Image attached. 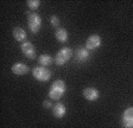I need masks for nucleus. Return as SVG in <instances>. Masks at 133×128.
<instances>
[{
  "instance_id": "dca6fc26",
  "label": "nucleus",
  "mask_w": 133,
  "mask_h": 128,
  "mask_svg": "<svg viewBox=\"0 0 133 128\" xmlns=\"http://www.w3.org/2000/svg\"><path fill=\"white\" fill-rule=\"evenodd\" d=\"M50 22H51V25L55 26V27H57L59 25V18L56 17V16H52V17L50 18Z\"/></svg>"
},
{
  "instance_id": "1a4fd4ad",
  "label": "nucleus",
  "mask_w": 133,
  "mask_h": 128,
  "mask_svg": "<svg viewBox=\"0 0 133 128\" xmlns=\"http://www.w3.org/2000/svg\"><path fill=\"white\" fill-rule=\"evenodd\" d=\"M83 96L88 101H96L99 98V90L96 88H86L83 90Z\"/></svg>"
},
{
  "instance_id": "6e6552de",
  "label": "nucleus",
  "mask_w": 133,
  "mask_h": 128,
  "mask_svg": "<svg viewBox=\"0 0 133 128\" xmlns=\"http://www.w3.org/2000/svg\"><path fill=\"white\" fill-rule=\"evenodd\" d=\"M29 71H30L29 67L24 63H16L12 65V73L14 75H26Z\"/></svg>"
},
{
  "instance_id": "2eb2a0df",
  "label": "nucleus",
  "mask_w": 133,
  "mask_h": 128,
  "mask_svg": "<svg viewBox=\"0 0 133 128\" xmlns=\"http://www.w3.org/2000/svg\"><path fill=\"white\" fill-rule=\"evenodd\" d=\"M28 6L30 7V10H37L41 6V1L39 0H28Z\"/></svg>"
},
{
  "instance_id": "9b49d317",
  "label": "nucleus",
  "mask_w": 133,
  "mask_h": 128,
  "mask_svg": "<svg viewBox=\"0 0 133 128\" xmlns=\"http://www.w3.org/2000/svg\"><path fill=\"white\" fill-rule=\"evenodd\" d=\"M88 58H89V52L86 47H80V49L76 51V53H75V59H76V62L83 63V62H86Z\"/></svg>"
},
{
  "instance_id": "7ed1b4c3",
  "label": "nucleus",
  "mask_w": 133,
  "mask_h": 128,
  "mask_svg": "<svg viewBox=\"0 0 133 128\" xmlns=\"http://www.w3.org/2000/svg\"><path fill=\"white\" fill-rule=\"evenodd\" d=\"M28 23L29 27L32 33H37L42 26V19L37 13H30L28 12Z\"/></svg>"
},
{
  "instance_id": "ddd939ff",
  "label": "nucleus",
  "mask_w": 133,
  "mask_h": 128,
  "mask_svg": "<svg viewBox=\"0 0 133 128\" xmlns=\"http://www.w3.org/2000/svg\"><path fill=\"white\" fill-rule=\"evenodd\" d=\"M13 37L18 42H24L26 37H28V34H26V32L23 27H16L13 30Z\"/></svg>"
},
{
  "instance_id": "f8f14e48",
  "label": "nucleus",
  "mask_w": 133,
  "mask_h": 128,
  "mask_svg": "<svg viewBox=\"0 0 133 128\" xmlns=\"http://www.w3.org/2000/svg\"><path fill=\"white\" fill-rule=\"evenodd\" d=\"M55 37H56V39H57L58 42L65 43L66 40H68L69 33H68V31H66L65 29L59 27V29H57V30H56V32H55Z\"/></svg>"
},
{
  "instance_id": "f3484780",
  "label": "nucleus",
  "mask_w": 133,
  "mask_h": 128,
  "mask_svg": "<svg viewBox=\"0 0 133 128\" xmlns=\"http://www.w3.org/2000/svg\"><path fill=\"white\" fill-rule=\"evenodd\" d=\"M43 106H44L45 108H51V103H50L49 101H44V103H43Z\"/></svg>"
},
{
  "instance_id": "9d476101",
  "label": "nucleus",
  "mask_w": 133,
  "mask_h": 128,
  "mask_svg": "<svg viewBox=\"0 0 133 128\" xmlns=\"http://www.w3.org/2000/svg\"><path fill=\"white\" fill-rule=\"evenodd\" d=\"M52 114H54V116L57 117V119H61V117H63L64 115L66 114L65 106H64L63 103H61V102L56 103L55 106L52 107Z\"/></svg>"
},
{
  "instance_id": "f03ea898",
  "label": "nucleus",
  "mask_w": 133,
  "mask_h": 128,
  "mask_svg": "<svg viewBox=\"0 0 133 128\" xmlns=\"http://www.w3.org/2000/svg\"><path fill=\"white\" fill-rule=\"evenodd\" d=\"M72 56V50L69 49V47H62L61 50L57 52L55 58V63L57 65H64L66 62L71 58Z\"/></svg>"
},
{
  "instance_id": "4468645a",
  "label": "nucleus",
  "mask_w": 133,
  "mask_h": 128,
  "mask_svg": "<svg viewBox=\"0 0 133 128\" xmlns=\"http://www.w3.org/2000/svg\"><path fill=\"white\" fill-rule=\"evenodd\" d=\"M52 58H51V56L46 55V53H43V55L39 56V64H41L42 67H45L46 68L48 65L50 64H52Z\"/></svg>"
},
{
  "instance_id": "423d86ee",
  "label": "nucleus",
  "mask_w": 133,
  "mask_h": 128,
  "mask_svg": "<svg viewBox=\"0 0 133 128\" xmlns=\"http://www.w3.org/2000/svg\"><path fill=\"white\" fill-rule=\"evenodd\" d=\"M20 49H22L23 53H24L28 58H30V59H35V58H36V49H35V46H33L32 43H30V42L22 43Z\"/></svg>"
},
{
  "instance_id": "f257e3e1",
  "label": "nucleus",
  "mask_w": 133,
  "mask_h": 128,
  "mask_svg": "<svg viewBox=\"0 0 133 128\" xmlns=\"http://www.w3.org/2000/svg\"><path fill=\"white\" fill-rule=\"evenodd\" d=\"M66 90V86L62 80H57L55 81L51 87H50V90H49V97L51 100H59L64 95Z\"/></svg>"
},
{
  "instance_id": "39448f33",
  "label": "nucleus",
  "mask_w": 133,
  "mask_h": 128,
  "mask_svg": "<svg viewBox=\"0 0 133 128\" xmlns=\"http://www.w3.org/2000/svg\"><path fill=\"white\" fill-rule=\"evenodd\" d=\"M122 127L133 128V107L125 109L122 114Z\"/></svg>"
},
{
  "instance_id": "0eeeda50",
  "label": "nucleus",
  "mask_w": 133,
  "mask_h": 128,
  "mask_svg": "<svg viewBox=\"0 0 133 128\" xmlns=\"http://www.w3.org/2000/svg\"><path fill=\"white\" fill-rule=\"evenodd\" d=\"M101 45V37L99 34H91L90 37H88L86 42V49L87 50H94Z\"/></svg>"
},
{
  "instance_id": "20e7f679",
  "label": "nucleus",
  "mask_w": 133,
  "mask_h": 128,
  "mask_svg": "<svg viewBox=\"0 0 133 128\" xmlns=\"http://www.w3.org/2000/svg\"><path fill=\"white\" fill-rule=\"evenodd\" d=\"M32 75L36 80H38V81H41V82L49 81L50 77H51L50 70L46 69L45 67H36L32 70Z\"/></svg>"
}]
</instances>
